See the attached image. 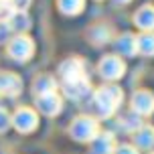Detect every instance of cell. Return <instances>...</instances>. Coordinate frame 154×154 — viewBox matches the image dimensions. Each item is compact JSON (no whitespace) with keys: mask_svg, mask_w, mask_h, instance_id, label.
I'll list each match as a JSON object with an SVG mask.
<instances>
[{"mask_svg":"<svg viewBox=\"0 0 154 154\" xmlns=\"http://www.w3.org/2000/svg\"><path fill=\"white\" fill-rule=\"evenodd\" d=\"M150 154H154V152H150Z\"/></svg>","mask_w":154,"mask_h":154,"instance_id":"7402d4cb","label":"cell"},{"mask_svg":"<svg viewBox=\"0 0 154 154\" xmlns=\"http://www.w3.org/2000/svg\"><path fill=\"white\" fill-rule=\"evenodd\" d=\"M8 53L16 61H26L32 55V41L26 35H16L8 45Z\"/></svg>","mask_w":154,"mask_h":154,"instance_id":"3957f363","label":"cell"},{"mask_svg":"<svg viewBox=\"0 0 154 154\" xmlns=\"http://www.w3.org/2000/svg\"><path fill=\"white\" fill-rule=\"evenodd\" d=\"M136 146L138 148H154V128L150 126H142L138 132H136Z\"/></svg>","mask_w":154,"mask_h":154,"instance_id":"4fadbf2b","label":"cell"},{"mask_svg":"<svg viewBox=\"0 0 154 154\" xmlns=\"http://www.w3.org/2000/svg\"><path fill=\"white\" fill-rule=\"evenodd\" d=\"M136 47L142 55H154V32H144L136 37Z\"/></svg>","mask_w":154,"mask_h":154,"instance_id":"9a60e30c","label":"cell"},{"mask_svg":"<svg viewBox=\"0 0 154 154\" xmlns=\"http://www.w3.org/2000/svg\"><path fill=\"white\" fill-rule=\"evenodd\" d=\"M59 6L65 14H75L83 8V0H59Z\"/></svg>","mask_w":154,"mask_h":154,"instance_id":"ac0fdd59","label":"cell"},{"mask_svg":"<svg viewBox=\"0 0 154 154\" xmlns=\"http://www.w3.org/2000/svg\"><path fill=\"white\" fill-rule=\"evenodd\" d=\"M37 106L43 114L55 116V114H59V109H61V100L55 93H43V95H38Z\"/></svg>","mask_w":154,"mask_h":154,"instance_id":"9c48e42d","label":"cell"},{"mask_svg":"<svg viewBox=\"0 0 154 154\" xmlns=\"http://www.w3.org/2000/svg\"><path fill=\"white\" fill-rule=\"evenodd\" d=\"M20 91V79L12 73H0V93L2 95H14Z\"/></svg>","mask_w":154,"mask_h":154,"instance_id":"30bf717a","label":"cell"},{"mask_svg":"<svg viewBox=\"0 0 154 154\" xmlns=\"http://www.w3.org/2000/svg\"><path fill=\"white\" fill-rule=\"evenodd\" d=\"M100 75L108 81H114V79H120L124 75V63L116 57V55H108L103 57L100 63Z\"/></svg>","mask_w":154,"mask_h":154,"instance_id":"277c9868","label":"cell"},{"mask_svg":"<svg viewBox=\"0 0 154 154\" xmlns=\"http://www.w3.org/2000/svg\"><path fill=\"white\" fill-rule=\"evenodd\" d=\"M132 109L138 116H150L154 112V95L146 89H140L132 97Z\"/></svg>","mask_w":154,"mask_h":154,"instance_id":"5b68a950","label":"cell"},{"mask_svg":"<svg viewBox=\"0 0 154 154\" xmlns=\"http://www.w3.org/2000/svg\"><path fill=\"white\" fill-rule=\"evenodd\" d=\"M116 49L120 51L122 55H136V51H138V47H136V37H132V35H122V37L116 41Z\"/></svg>","mask_w":154,"mask_h":154,"instance_id":"5bb4252c","label":"cell"},{"mask_svg":"<svg viewBox=\"0 0 154 154\" xmlns=\"http://www.w3.org/2000/svg\"><path fill=\"white\" fill-rule=\"evenodd\" d=\"M63 75V81H71V79H81L83 77V63L79 59H67L65 63H61L59 67Z\"/></svg>","mask_w":154,"mask_h":154,"instance_id":"ba28073f","label":"cell"},{"mask_svg":"<svg viewBox=\"0 0 154 154\" xmlns=\"http://www.w3.org/2000/svg\"><path fill=\"white\" fill-rule=\"evenodd\" d=\"M35 91H37L38 95H43V93H53V91H55V81H53V77L41 75V77L37 79V83H35Z\"/></svg>","mask_w":154,"mask_h":154,"instance_id":"e0dca14e","label":"cell"},{"mask_svg":"<svg viewBox=\"0 0 154 154\" xmlns=\"http://www.w3.org/2000/svg\"><path fill=\"white\" fill-rule=\"evenodd\" d=\"M122 103V89L118 85H103L95 93V109L101 118H109Z\"/></svg>","mask_w":154,"mask_h":154,"instance_id":"6da1fadb","label":"cell"},{"mask_svg":"<svg viewBox=\"0 0 154 154\" xmlns=\"http://www.w3.org/2000/svg\"><path fill=\"white\" fill-rule=\"evenodd\" d=\"M63 91L69 100H81L85 93L89 91V83L87 79H71V81H63Z\"/></svg>","mask_w":154,"mask_h":154,"instance_id":"52a82bcc","label":"cell"},{"mask_svg":"<svg viewBox=\"0 0 154 154\" xmlns=\"http://www.w3.org/2000/svg\"><path fill=\"white\" fill-rule=\"evenodd\" d=\"M93 154H114V136L112 134H97L93 140Z\"/></svg>","mask_w":154,"mask_h":154,"instance_id":"7c38bea8","label":"cell"},{"mask_svg":"<svg viewBox=\"0 0 154 154\" xmlns=\"http://www.w3.org/2000/svg\"><path fill=\"white\" fill-rule=\"evenodd\" d=\"M118 2H120V4H124V2H128V0H118Z\"/></svg>","mask_w":154,"mask_h":154,"instance_id":"44dd1931","label":"cell"},{"mask_svg":"<svg viewBox=\"0 0 154 154\" xmlns=\"http://www.w3.org/2000/svg\"><path fill=\"white\" fill-rule=\"evenodd\" d=\"M120 126H122L126 132H138L142 128V122H140V116L138 114H126L120 120Z\"/></svg>","mask_w":154,"mask_h":154,"instance_id":"2e32d148","label":"cell"},{"mask_svg":"<svg viewBox=\"0 0 154 154\" xmlns=\"http://www.w3.org/2000/svg\"><path fill=\"white\" fill-rule=\"evenodd\" d=\"M12 124H14L16 130H20L23 134L31 132L35 126H37V114L32 112L31 108H20L12 118Z\"/></svg>","mask_w":154,"mask_h":154,"instance_id":"8992f818","label":"cell"},{"mask_svg":"<svg viewBox=\"0 0 154 154\" xmlns=\"http://www.w3.org/2000/svg\"><path fill=\"white\" fill-rule=\"evenodd\" d=\"M134 23L138 24L142 31L150 32L154 29V8L152 6H142L134 16Z\"/></svg>","mask_w":154,"mask_h":154,"instance_id":"8fae6325","label":"cell"},{"mask_svg":"<svg viewBox=\"0 0 154 154\" xmlns=\"http://www.w3.org/2000/svg\"><path fill=\"white\" fill-rule=\"evenodd\" d=\"M71 136L79 142H89V140H95L97 138V134H100V128H97V122L89 118V116H81V118H77L73 120L71 124Z\"/></svg>","mask_w":154,"mask_h":154,"instance_id":"7a4b0ae2","label":"cell"},{"mask_svg":"<svg viewBox=\"0 0 154 154\" xmlns=\"http://www.w3.org/2000/svg\"><path fill=\"white\" fill-rule=\"evenodd\" d=\"M114 154H138V148H134V146H128V144H124V146L116 148V152H114Z\"/></svg>","mask_w":154,"mask_h":154,"instance_id":"d6986e66","label":"cell"},{"mask_svg":"<svg viewBox=\"0 0 154 154\" xmlns=\"http://www.w3.org/2000/svg\"><path fill=\"white\" fill-rule=\"evenodd\" d=\"M8 126H10V120H8L6 112H4V109H0V132H4Z\"/></svg>","mask_w":154,"mask_h":154,"instance_id":"ffe728a7","label":"cell"}]
</instances>
